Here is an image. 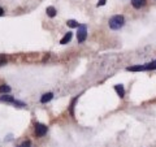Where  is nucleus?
I'll list each match as a JSON object with an SVG mask.
<instances>
[{"instance_id":"nucleus-1","label":"nucleus","mask_w":156,"mask_h":147,"mask_svg":"<svg viewBox=\"0 0 156 147\" xmlns=\"http://www.w3.org/2000/svg\"><path fill=\"white\" fill-rule=\"evenodd\" d=\"M109 28L113 29V30H118V29H121L124 24H125V18H124V16L121 14H116L113 16V17L109 18Z\"/></svg>"},{"instance_id":"nucleus-2","label":"nucleus","mask_w":156,"mask_h":147,"mask_svg":"<svg viewBox=\"0 0 156 147\" xmlns=\"http://www.w3.org/2000/svg\"><path fill=\"white\" fill-rule=\"evenodd\" d=\"M87 38V26L86 25H79L78 26V33H77V41L78 43H83Z\"/></svg>"},{"instance_id":"nucleus-3","label":"nucleus","mask_w":156,"mask_h":147,"mask_svg":"<svg viewBox=\"0 0 156 147\" xmlns=\"http://www.w3.org/2000/svg\"><path fill=\"white\" fill-rule=\"evenodd\" d=\"M46 133H47V126L44 124H40V122H37L35 124V135L37 137H43Z\"/></svg>"},{"instance_id":"nucleus-4","label":"nucleus","mask_w":156,"mask_h":147,"mask_svg":"<svg viewBox=\"0 0 156 147\" xmlns=\"http://www.w3.org/2000/svg\"><path fill=\"white\" fill-rule=\"evenodd\" d=\"M126 70L129 72H142L146 70V65H133V67H128Z\"/></svg>"},{"instance_id":"nucleus-5","label":"nucleus","mask_w":156,"mask_h":147,"mask_svg":"<svg viewBox=\"0 0 156 147\" xmlns=\"http://www.w3.org/2000/svg\"><path fill=\"white\" fill-rule=\"evenodd\" d=\"M52 98H53V94H52V93H46L40 98V103H48Z\"/></svg>"},{"instance_id":"nucleus-6","label":"nucleus","mask_w":156,"mask_h":147,"mask_svg":"<svg viewBox=\"0 0 156 147\" xmlns=\"http://www.w3.org/2000/svg\"><path fill=\"white\" fill-rule=\"evenodd\" d=\"M131 4L134 8L139 9V8H142V7L146 5V0H131Z\"/></svg>"},{"instance_id":"nucleus-7","label":"nucleus","mask_w":156,"mask_h":147,"mask_svg":"<svg viewBox=\"0 0 156 147\" xmlns=\"http://www.w3.org/2000/svg\"><path fill=\"white\" fill-rule=\"evenodd\" d=\"M72 37H73V34H72L70 31H68L66 34H65L64 37L61 38L60 43H61V44H66V43H69V42H70V39H72Z\"/></svg>"},{"instance_id":"nucleus-8","label":"nucleus","mask_w":156,"mask_h":147,"mask_svg":"<svg viewBox=\"0 0 156 147\" xmlns=\"http://www.w3.org/2000/svg\"><path fill=\"white\" fill-rule=\"evenodd\" d=\"M0 102H5V103H14L16 102V99L13 96H11V95H1L0 96Z\"/></svg>"},{"instance_id":"nucleus-9","label":"nucleus","mask_w":156,"mask_h":147,"mask_svg":"<svg viewBox=\"0 0 156 147\" xmlns=\"http://www.w3.org/2000/svg\"><path fill=\"white\" fill-rule=\"evenodd\" d=\"M115 90H116V93L118 94L120 98H124V96H125V89H124L122 85H116V86H115Z\"/></svg>"},{"instance_id":"nucleus-10","label":"nucleus","mask_w":156,"mask_h":147,"mask_svg":"<svg viewBox=\"0 0 156 147\" xmlns=\"http://www.w3.org/2000/svg\"><path fill=\"white\" fill-rule=\"evenodd\" d=\"M46 12H47V16H50V17H55L56 16V9H55V7H47V9H46Z\"/></svg>"},{"instance_id":"nucleus-11","label":"nucleus","mask_w":156,"mask_h":147,"mask_svg":"<svg viewBox=\"0 0 156 147\" xmlns=\"http://www.w3.org/2000/svg\"><path fill=\"white\" fill-rule=\"evenodd\" d=\"M66 25L69 26V28H78V26H79V24H78L76 20H68Z\"/></svg>"},{"instance_id":"nucleus-12","label":"nucleus","mask_w":156,"mask_h":147,"mask_svg":"<svg viewBox=\"0 0 156 147\" xmlns=\"http://www.w3.org/2000/svg\"><path fill=\"white\" fill-rule=\"evenodd\" d=\"M11 91V87L6 86V85H1L0 86V94H8Z\"/></svg>"},{"instance_id":"nucleus-13","label":"nucleus","mask_w":156,"mask_h":147,"mask_svg":"<svg viewBox=\"0 0 156 147\" xmlns=\"http://www.w3.org/2000/svg\"><path fill=\"white\" fill-rule=\"evenodd\" d=\"M156 69V60H154L152 63H148L146 65V70H155Z\"/></svg>"},{"instance_id":"nucleus-14","label":"nucleus","mask_w":156,"mask_h":147,"mask_svg":"<svg viewBox=\"0 0 156 147\" xmlns=\"http://www.w3.org/2000/svg\"><path fill=\"white\" fill-rule=\"evenodd\" d=\"M4 64H6V57L4 55H0V65H4Z\"/></svg>"},{"instance_id":"nucleus-15","label":"nucleus","mask_w":156,"mask_h":147,"mask_svg":"<svg viewBox=\"0 0 156 147\" xmlns=\"http://www.w3.org/2000/svg\"><path fill=\"white\" fill-rule=\"evenodd\" d=\"M13 104H16V106H17V107H24V106H25V103H22V102H18V100H16V102L13 103Z\"/></svg>"},{"instance_id":"nucleus-16","label":"nucleus","mask_w":156,"mask_h":147,"mask_svg":"<svg viewBox=\"0 0 156 147\" xmlns=\"http://www.w3.org/2000/svg\"><path fill=\"white\" fill-rule=\"evenodd\" d=\"M18 147H30V142H25V143H22V145L21 146H18Z\"/></svg>"},{"instance_id":"nucleus-17","label":"nucleus","mask_w":156,"mask_h":147,"mask_svg":"<svg viewBox=\"0 0 156 147\" xmlns=\"http://www.w3.org/2000/svg\"><path fill=\"white\" fill-rule=\"evenodd\" d=\"M105 4V0H99V3H98V7L99 5H104Z\"/></svg>"},{"instance_id":"nucleus-18","label":"nucleus","mask_w":156,"mask_h":147,"mask_svg":"<svg viewBox=\"0 0 156 147\" xmlns=\"http://www.w3.org/2000/svg\"><path fill=\"white\" fill-rule=\"evenodd\" d=\"M3 14H4V11H3V8L0 7V16H3Z\"/></svg>"}]
</instances>
